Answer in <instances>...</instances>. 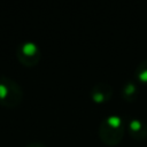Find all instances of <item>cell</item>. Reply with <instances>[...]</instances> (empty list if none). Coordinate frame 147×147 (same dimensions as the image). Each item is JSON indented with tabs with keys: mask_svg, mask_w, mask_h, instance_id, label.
<instances>
[{
	"mask_svg": "<svg viewBox=\"0 0 147 147\" xmlns=\"http://www.w3.org/2000/svg\"><path fill=\"white\" fill-rule=\"evenodd\" d=\"M125 125L119 115L113 114L102 119L99 126V137L108 146H116L124 137Z\"/></svg>",
	"mask_w": 147,
	"mask_h": 147,
	"instance_id": "obj_1",
	"label": "cell"
},
{
	"mask_svg": "<svg viewBox=\"0 0 147 147\" xmlns=\"http://www.w3.org/2000/svg\"><path fill=\"white\" fill-rule=\"evenodd\" d=\"M23 99V90L14 79L1 76L0 77V105L13 108L21 103Z\"/></svg>",
	"mask_w": 147,
	"mask_h": 147,
	"instance_id": "obj_2",
	"label": "cell"
},
{
	"mask_svg": "<svg viewBox=\"0 0 147 147\" xmlns=\"http://www.w3.org/2000/svg\"><path fill=\"white\" fill-rule=\"evenodd\" d=\"M16 57L22 64L26 67H33L38 64L41 57V52L36 42L30 40L23 41L16 48Z\"/></svg>",
	"mask_w": 147,
	"mask_h": 147,
	"instance_id": "obj_3",
	"label": "cell"
},
{
	"mask_svg": "<svg viewBox=\"0 0 147 147\" xmlns=\"http://www.w3.org/2000/svg\"><path fill=\"white\" fill-rule=\"evenodd\" d=\"M91 99L96 103L107 102L113 95V87L108 83H96L91 88Z\"/></svg>",
	"mask_w": 147,
	"mask_h": 147,
	"instance_id": "obj_4",
	"label": "cell"
},
{
	"mask_svg": "<svg viewBox=\"0 0 147 147\" xmlns=\"http://www.w3.org/2000/svg\"><path fill=\"white\" fill-rule=\"evenodd\" d=\"M130 136L136 140H144L147 138V124L140 118H131L127 122Z\"/></svg>",
	"mask_w": 147,
	"mask_h": 147,
	"instance_id": "obj_5",
	"label": "cell"
},
{
	"mask_svg": "<svg viewBox=\"0 0 147 147\" xmlns=\"http://www.w3.org/2000/svg\"><path fill=\"white\" fill-rule=\"evenodd\" d=\"M138 92H139L138 84L134 80H127V82L124 83L121 94H122V98L125 101L131 102V101L136 100V98L138 96Z\"/></svg>",
	"mask_w": 147,
	"mask_h": 147,
	"instance_id": "obj_6",
	"label": "cell"
},
{
	"mask_svg": "<svg viewBox=\"0 0 147 147\" xmlns=\"http://www.w3.org/2000/svg\"><path fill=\"white\" fill-rule=\"evenodd\" d=\"M134 78L137 82L147 84V59L142 60L134 69Z\"/></svg>",
	"mask_w": 147,
	"mask_h": 147,
	"instance_id": "obj_7",
	"label": "cell"
},
{
	"mask_svg": "<svg viewBox=\"0 0 147 147\" xmlns=\"http://www.w3.org/2000/svg\"><path fill=\"white\" fill-rule=\"evenodd\" d=\"M24 147H46V145L42 144V142H39V141H33V142H30V144L25 145Z\"/></svg>",
	"mask_w": 147,
	"mask_h": 147,
	"instance_id": "obj_8",
	"label": "cell"
}]
</instances>
